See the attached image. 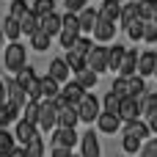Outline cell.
I'll list each match as a JSON object with an SVG mask.
<instances>
[{"label": "cell", "mask_w": 157, "mask_h": 157, "mask_svg": "<svg viewBox=\"0 0 157 157\" xmlns=\"http://www.w3.org/2000/svg\"><path fill=\"white\" fill-rule=\"evenodd\" d=\"M97 17H99V19H108V22H113V25H119V17H121V3L105 0V3L97 8Z\"/></svg>", "instance_id": "17"}, {"label": "cell", "mask_w": 157, "mask_h": 157, "mask_svg": "<svg viewBox=\"0 0 157 157\" xmlns=\"http://www.w3.org/2000/svg\"><path fill=\"white\" fill-rule=\"evenodd\" d=\"M30 14V6H28V0H11V6H8V17L11 19H22V17H28Z\"/></svg>", "instance_id": "30"}, {"label": "cell", "mask_w": 157, "mask_h": 157, "mask_svg": "<svg viewBox=\"0 0 157 157\" xmlns=\"http://www.w3.org/2000/svg\"><path fill=\"white\" fill-rule=\"evenodd\" d=\"M119 119H121V124L132 121V119H141V99H135V97L121 99L119 102Z\"/></svg>", "instance_id": "9"}, {"label": "cell", "mask_w": 157, "mask_h": 157, "mask_svg": "<svg viewBox=\"0 0 157 157\" xmlns=\"http://www.w3.org/2000/svg\"><path fill=\"white\" fill-rule=\"evenodd\" d=\"M0 22H3V17H0Z\"/></svg>", "instance_id": "56"}, {"label": "cell", "mask_w": 157, "mask_h": 157, "mask_svg": "<svg viewBox=\"0 0 157 157\" xmlns=\"http://www.w3.org/2000/svg\"><path fill=\"white\" fill-rule=\"evenodd\" d=\"M6 102V86H3V77H0V105Z\"/></svg>", "instance_id": "49"}, {"label": "cell", "mask_w": 157, "mask_h": 157, "mask_svg": "<svg viewBox=\"0 0 157 157\" xmlns=\"http://www.w3.org/2000/svg\"><path fill=\"white\" fill-rule=\"evenodd\" d=\"M113 3H127V0H113Z\"/></svg>", "instance_id": "52"}, {"label": "cell", "mask_w": 157, "mask_h": 157, "mask_svg": "<svg viewBox=\"0 0 157 157\" xmlns=\"http://www.w3.org/2000/svg\"><path fill=\"white\" fill-rule=\"evenodd\" d=\"M138 155H141V157H157V138H149V141H144Z\"/></svg>", "instance_id": "43"}, {"label": "cell", "mask_w": 157, "mask_h": 157, "mask_svg": "<svg viewBox=\"0 0 157 157\" xmlns=\"http://www.w3.org/2000/svg\"><path fill=\"white\" fill-rule=\"evenodd\" d=\"M130 3H141V0H130Z\"/></svg>", "instance_id": "53"}, {"label": "cell", "mask_w": 157, "mask_h": 157, "mask_svg": "<svg viewBox=\"0 0 157 157\" xmlns=\"http://www.w3.org/2000/svg\"><path fill=\"white\" fill-rule=\"evenodd\" d=\"M152 113H157V91L141 97V116L146 119V116H152Z\"/></svg>", "instance_id": "31"}, {"label": "cell", "mask_w": 157, "mask_h": 157, "mask_svg": "<svg viewBox=\"0 0 157 157\" xmlns=\"http://www.w3.org/2000/svg\"><path fill=\"white\" fill-rule=\"evenodd\" d=\"M6 157H25V152H22V146H14V149H11Z\"/></svg>", "instance_id": "48"}, {"label": "cell", "mask_w": 157, "mask_h": 157, "mask_svg": "<svg viewBox=\"0 0 157 157\" xmlns=\"http://www.w3.org/2000/svg\"><path fill=\"white\" fill-rule=\"evenodd\" d=\"M3 86H6V102H8V105H17V108H22V105L28 102V97H25V91L19 88V83H17L14 77H8V80H3Z\"/></svg>", "instance_id": "12"}, {"label": "cell", "mask_w": 157, "mask_h": 157, "mask_svg": "<svg viewBox=\"0 0 157 157\" xmlns=\"http://www.w3.org/2000/svg\"><path fill=\"white\" fill-rule=\"evenodd\" d=\"M77 124H80V119H77V108L66 105V108H58V110H55V127H63V130H75Z\"/></svg>", "instance_id": "10"}, {"label": "cell", "mask_w": 157, "mask_h": 157, "mask_svg": "<svg viewBox=\"0 0 157 157\" xmlns=\"http://www.w3.org/2000/svg\"><path fill=\"white\" fill-rule=\"evenodd\" d=\"M94 124H97V130H99V132H105V135H116V132H119V127H121V119H119V116H113V113H99Z\"/></svg>", "instance_id": "15"}, {"label": "cell", "mask_w": 157, "mask_h": 157, "mask_svg": "<svg viewBox=\"0 0 157 157\" xmlns=\"http://www.w3.org/2000/svg\"><path fill=\"white\" fill-rule=\"evenodd\" d=\"M3 41H6V39H3V33H0V47H3Z\"/></svg>", "instance_id": "51"}, {"label": "cell", "mask_w": 157, "mask_h": 157, "mask_svg": "<svg viewBox=\"0 0 157 157\" xmlns=\"http://www.w3.org/2000/svg\"><path fill=\"white\" fill-rule=\"evenodd\" d=\"M63 61H66V66H69V72L75 75V72H80V69H86V58H80V55H75L72 50H66V55H63Z\"/></svg>", "instance_id": "38"}, {"label": "cell", "mask_w": 157, "mask_h": 157, "mask_svg": "<svg viewBox=\"0 0 157 157\" xmlns=\"http://www.w3.org/2000/svg\"><path fill=\"white\" fill-rule=\"evenodd\" d=\"M83 91H91L97 83H99V75L97 72H91V69H80V72H75V77H72Z\"/></svg>", "instance_id": "22"}, {"label": "cell", "mask_w": 157, "mask_h": 157, "mask_svg": "<svg viewBox=\"0 0 157 157\" xmlns=\"http://www.w3.org/2000/svg\"><path fill=\"white\" fill-rule=\"evenodd\" d=\"M135 69H138V50H127V52L121 55V63H119L116 77H132Z\"/></svg>", "instance_id": "13"}, {"label": "cell", "mask_w": 157, "mask_h": 157, "mask_svg": "<svg viewBox=\"0 0 157 157\" xmlns=\"http://www.w3.org/2000/svg\"><path fill=\"white\" fill-rule=\"evenodd\" d=\"M52 11H55V0H33V6H30V14H36L39 19Z\"/></svg>", "instance_id": "34"}, {"label": "cell", "mask_w": 157, "mask_h": 157, "mask_svg": "<svg viewBox=\"0 0 157 157\" xmlns=\"http://www.w3.org/2000/svg\"><path fill=\"white\" fill-rule=\"evenodd\" d=\"M3 66L8 69V75H17L19 69H25L28 66V50H25V44L8 41V47L3 52Z\"/></svg>", "instance_id": "1"}, {"label": "cell", "mask_w": 157, "mask_h": 157, "mask_svg": "<svg viewBox=\"0 0 157 157\" xmlns=\"http://www.w3.org/2000/svg\"><path fill=\"white\" fill-rule=\"evenodd\" d=\"M22 152H25V157H44V138H41V135L30 138V141L22 146Z\"/></svg>", "instance_id": "26"}, {"label": "cell", "mask_w": 157, "mask_h": 157, "mask_svg": "<svg viewBox=\"0 0 157 157\" xmlns=\"http://www.w3.org/2000/svg\"><path fill=\"white\" fill-rule=\"evenodd\" d=\"M36 30H39V17H36V14H28V17H22V19H19V33H22V36H28V39H30Z\"/></svg>", "instance_id": "29"}, {"label": "cell", "mask_w": 157, "mask_h": 157, "mask_svg": "<svg viewBox=\"0 0 157 157\" xmlns=\"http://www.w3.org/2000/svg\"><path fill=\"white\" fill-rule=\"evenodd\" d=\"M86 69H91L97 75L108 72V47L105 44H94V50L86 55Z\"/></svg>", "instance_id": "3"}, {"label": "cell", "mask_w": 157, "mask_h": 157, "mask_svg": "<svg viewBox=\"0 0 157 157\" xmlns=\"http://www.w3.org/2000/svg\"><path fill=\"white\" fill-rule=\"evenodd\" d=\"M36 130L39 132H52L55 130V108L52 102H39V116H36Z\"/></svg>", "instance_id": "5"}, {"label": "cell", "mask_w": 157, "mask_h": 157, "mask_svg": "<svg viewBox=\"0 0 157 157\" xmlns=\"http://www.w3.org/2000/svg\"><path fill=\"white\" fill-rule=\"evenodd\" d=\"M77 22H80V33H83V36H91V28H94V22H97V8L86 6L83 11H77Z\"/></svg>", "instance_id": "20"}, {"label": "cell", "mask_w": 157, "mask_h": 157, "mask_svg": "<svg viewBox=\"0 0 157 157\" xmlns=\"http://www.w3.org/2000/svg\"><path fill=\"white\" fill-rule=\"evenodd\" d=\"M91 50H94V39H91V36H77L75 44H72V52L80 55V58H86Z\"/></svg>", "instance_id": "28"}, {"label": "cell", "mask_w": 157, "mask_h": 157, "mask_svg": "<svg viewBox=\"0 0 157 157\" xmlns=\"http://www.w3.org/2000/svg\"><path fill=\"white\" fill-rule=\"evenodd\" d=\"M91 39H94V44H110V41L116 39V25L97 17V22H94V28H91Z\"/></svg>", "instance_id": "4"}, {"label": "cell", "mask_w": 157, "mask_h": 157, "mask_svg": "<svg viewBox=\"0 0 157 157\" xmlns=\"http://www.w3.org/2000/svg\"><path fill=\"white\" fill-rule=\"evenodd\" d=\"M39 30H41V33H47V36L61 33V14H58V11H52V14L41 17V19H39Z\"/></svg>", "instance_id": "21"}, {"label": "cell", "mask_w": 157, "mask_h": 157, "mask_svg": "<svg viewBox=\"0 0 157 157\" xmlns=\"http://www.w3.org/2000/svg\"><path fill=\"white\" fill-rule=\"evenodd\" d=\"M124 33H127L132 41H141V39H144V19H132V22H127V25H124Z\"/></svg>", "instance_id": "35"}, {"label": "cell", "mask_w": 157, "mask_h": 157, "mask_svg": "<svg viewBox=\"0 0 157 157\" xmlns=\"http://www.w3.org/2000/svg\"><path fill=\"white\" fill-rule=\"evenodd\" d=\"M144 41L157 44V25L152 22V19H146V22H144Z\"/></svg>", "instance_id": "42"}, {"label": "cell", "mask_w": 157, "mask_h": 157, "mask_svg": "<svg viewBox=\"0 0 157 157\" xmlns=\"http://www.w3.org/2000/svg\"><path fill=\"white\" fill-rule=\"evenodd\" d=\"M72 157H80V155H72Z\"/></svg>", "instance_id": "55"}, {"label": "cell", "mask_w": 157, "mask_h": 157, "mask_svg": "<svg viewBox=\"0 0 157 157\" xmlns=\"http://www.w3.org/2000/svg\"><path fill=\"white\" fill-rule=\"evenodd\" d=\"M50 135H52V146H61V149H75V144H80V135H77L75 130L55 127Z\"/></svg>", "instance_id": "6"}, {"label": "cell", "mask_w": 157, "mask_h": 157, "mask_svg": "<svg viewBox=\"0 0 157 157\" xmlns=\"http://www.w3.org/2000/svg\"><path fill=\"white\" fill-rule=\"evenodd\" d=\"M152 22H155V25H157V19H152Z\"/></svg>", "instance_id": "54"}, {"label": "cell", "mask_w": 157, "mask_h": 157, "mask_svg": "<svg viewBox=\"0 0 157 157\" xmlns=\"http://www.w3.org/2000/svg\"><path fill=\"white\" fill-rule=\"evenodd\" d=\"M50 157H72V149H61V146H52V155Z\"/></svg>", "instance_id": "47"}, {"label": "cell", "mask_w": 157, "mask_h": 157, "mask_svg": "<svg viewBox=\"0 0 157 157\" xmlns=\"http://www.w3.org/2000/svg\"><path fill=\"white\" fill-rule=\"evenodd\" d=\"M80 157H102V146H99V138L94 130H88L80 138Z\"/></svg>", "instance_id": "8"}, {"label": "cell", "mask_w": 157, "mask_h": 157, "mask_svg": "<svg viewBox=\"0 0 157 157\" xmlns=\"http://www.w3.org/2000/svg\"><path fill=\"white\" fill-rule=\"evenodd\" d=\"M39 80H41V99H44V102H52V99L61 94V86H58L50 75H47V77H39Z\"/></svg>", "instance_id": "25"}, {"label": "cell", "mask_w": 157, "mask_h": 157, "mask_svg": "<svg viewBox=\"0 0 157 157\" xmlns=\"http://www.w3.org/2000/svg\"><path fill=\"white\" fill-rule=\"evenodd\" d=\"M19 113H22V108L3 102L0 105V130H8V124H17L19 121Z\"/></svg>", "instance_id": "19"}, {"label": "cell", "mask_w": 157, "mask_h": 157, "mask_svg": "<svg viewBox=\"0 0 157 157\" xmlns=\"http://www.w3.org/2000/svg\"><path fill=\"white\" fill-rule=\"evenodd\" d=\"M119 102H121V99H119L116 94L108 91V94L99 99V108H102V113H113V116H119Z\"/></svg>", "instance_id": "33"}, {"label": "cell", "mask_w": 157, "mask_h": 157, "mask_svg": "<svg viewBox=\"0 0 157 157\" xmlns=\"http://www.w3.org/2000/svg\"><path fill=\"white\" fill-rule=\"evenodd\" d=\"M47 75H50L58 86H63V83H69V80H72V72H69V66H66V61H63V58H52V61H50Z\"/></svg>", "instance_id": "11"}, {"label": "cell", "mask_w": 157, "mask_h": 157, "mask_svg": "<svg viewBox=\"0 0 157 157\" xmlns=\"http://www.w3.org/2000/svg\"><path fill=\"white\" fill-rule=\"evenodd\" d=\"M110 94H116L119 99H127L130 97V80L127 77H116L113 86H110Z\"/></svg>", "instance_id": "37"}, {"label": "cell", "mask_w": 157, "mask_h": 157, "mask_svg": "<svg viewBox=\"0 0 157 157\" xmlns=\"http://www.w3.org/2000/svg\"><path fill=\"white\" fill-rule=\"evenodd\" d=\"M99 113H102L99 99H97L94 94H86V97L80 99V105H77V119H80L83 124H94Z\"/></svg>", "instance_id": "2"}, {"label": "cell", "mask_w": 157, "mask_h": 157, "mask_svg": "<svg viewBox=\"0 0 157 157\" xmlns=\"http://www.w3.org/2000/svg\"><path fill=\"white\" fill-rule=\"evenodd\" d=\"M121 149H124V155L132 157L141 152V141L138 138H132V135H121Z\"/></svg>", "instance_id": "39"}, {"label": "cell", "mask_w": 157, "mask_h": 157, "mask_svg": "<svg viewBox=\"0 0 157 157\" xmlns=\"http://www.w3.org/2000/svg\"><path fill=\"white\" fill-rule=\"evenodd\" d=\"M124 135H132V138H138L141 144L144 141H149V127H146V121H141V119H132V121H124Z\"/></svg>", "instance_id": "18"}, {"label": "cell", "mask_w": 157, "mask_h": 157, "mask_svg": "<svg viewBox=\"0 0 157 157\" xmlns=\"http://www.w3.org/2000/svg\"><path fill=\"white\" fill-rule=\"evenodd\" d=\"M17 146V141H14V135L8 132V130H0V157H6L11 149Z\"/></svg>", "instance_id": "41"}, {"label": "cell", "mask_w": 157, "mask_h": 157, "mask_svg": "<svg viewBox=\"0 0 157 157\" xmlns=\"http://www.w3.org/2000/svg\"><path fill=\"white\" fill-rule=\"evenodd\" d=\"M86 6H88V0H63V8H66V11H72V14L83 11Z\"/></svg>", "instance_id": "45"}, {"label": "cell", "mask_w": 157, "mask_h": 157, "mask_svg": "<svg viewBox=\"0 0 157 157\" xmlns=\"http://www.w3.org/2000/svg\"><path fill=\"white\" fill-rule=\"evenodd\" d=\"M36 116H39V102H25L22 105V121L36 127Z\"/></svg>", "instance_id": "40"}, {"label": "cell", "mask_w": 157, "mask_h": 157, "mask_svg": "<svg viewBox=\"0 0 157 157\" xmlns=\"http://www.w3.org/2000/svg\"><path fill=\"white\" fill-rule=\"evenodd\" d=\"M146 127H149V132H152V135H157V113L146 116Z\"/></svg>", "instance_id": "46"}, {"label": "cell", "mask_w": 157, "mask_h": 157, "mask_svg": "<svg viewBox=\"0 0 157 157\" xmlns=\"http://www.w3.org/2000/svg\"><path fill=\"white\" fill-rule=\"evenodd\" d=\"M75 39H77V33H66V30H61V33H58V41H61V47H63V50H72Z\"/></svg>", "instance_id": "44"}, {"label": "cell", "mask_w": 157, "mask_h": 157, "mask_svg": "<svg viewBox=\"0 0 157 157\" xmlns=\"http://www.w3.org/2000/svg\"><path fill=\"white\" fill-rule=\"evenodd\" d=\"M152 77H155V80H157V66H155V72H152Z\"/></svg>", "instance_id": "50"}, {"label": "cell", "mask_w": 157, "mask_h": 157, "mask_svg": "<svg viewBox=\"0 0 157 157\" xmlns=\"http://www.w3.org/2000/svg\"><path fill=\"white\" fill-rule=\"evenodd\" d=\"M86 94H88V91H83L75 80H69V83H63V86H61V97H63V99H66V105H72V108H77V105H80V99H83Z\"/></svg>", "instance_id": "14"}, {"label": "cell", "mask_w": 157, "mask_h": 157, "mask_svg": "<svg viewBox=\"0 0 157 157\" xmlns=\"http://www.w3.org/2000/svg\"><path fill=\"white\" fill-rule=\"evenodd\" d=\"M124 52H127L124 44H110L108 47V72H119V63H121Z\"/></svg>", "instance_id": "24"}, {"label": "cell", "mask_w": 157, "mask_h": 157, "mask_svg": "<svg viewBox=\"0 0 157 157\" xmlns=\"http://www.w3.org/2000/svg\"><path fill=\"white\" fill-rule=\"evenodd\" d=\"M50 44H52V36H47V33H41V30H36V33L30 36V47H33L36 52L50 50Z\"/></svg>", "instance_id": "32"}, {"label": "cell", "mask_w": 157, "mask_h": 157, "mask_svg": "<svg viewBox=\"0 0 157 157\" xmlns=\"http://www.w3.org/2000/svg\"><path fill=\"white\" fill-rule=\"evenodd\" d=\"M157 66V52L155 50H144V52H138V69H135V75L138 77H152V72H155Z\"/></svg>", "instance_id": "7"}, {"label": "cell", "mask_w": 157, "mask_h": 157, "mask_svg": "<svg viewBox=\"0 0 157 157\" xmlns=\"http://www.w3.org/2000/svg\"><path fill=\"white\" fill-rule=\"evenodd\" d=\"M61 30L83 36V33H80V22H77V14H72V11H63V14H61Z\"/></svg>", "instance_id": "27"}, {"label": "cell", "mask_w": 157, "mask_h": 157, "mask_svg": "<svg viewBox=\"0 0 157 157\" xmlns=\"http://www.w3.org/2000/svg\"><path fill=\"white\" fill-rule=\"evenodd\" d=\"M11 135H14L17 146H25L30 138H36V135H39V130H36L33 124H28V121H22V119H19V121L14 124V132H11Z\"/></svg>", "instance_id": "16"}, {"label": "cell", "mask_w": 157, "mask_h": 157, "mask_svg": "<svg viewBox=\"0 0 157 157\" xmlns=\"http://www.w3.org/2000/svg\"><path fill=\"white\" fill-rule=\"evenodd\" d=\"M0 33H3V39H8V41H19V22L17 19H11V17H6L3 22H0Z\"/></svg>", "instance_id": "23"}, {"label": "cell", "mask_w": 157, "mask_h": 157, "mask_svg": "<svg viewBox=\"0 0 157 157\" xmlns=\"http://www.w3.org/2000/svg\"><path fill=\"white\" fill-rule=\"evenodd\" d=\"M127 80H130V97L141 99V97L146 94V80H144V77H138V75H132V77H127Z\"/></svg>", "instance_id": "36"}]
</instances>
